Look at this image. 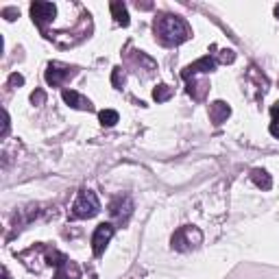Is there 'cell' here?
<instances>
[{
    "label": "cell",
    "instance_id": "obj_1",
    "mask_svg": "<svg viewBox=\"0 0 279 279\" xmlns=\"http://www.w3.org/2000/svg\"><path fill=\"white\" fill-rule=\"evenodd\" d=\"M155 35L159 37L161 44L166 46H177L190 37V29L181 18L177 16H159L155 20Z\"/></svg>",
    "mask_w": 279,
    "mask_h": 279
},
{
    "label": "cell",
    "instance_id": "obj_2",
    "mask_svg": "<svg viewBox=\"0 0 279 279\" xmlns=\"http://www.w3.org/2000/svg\"><path fill=\"white\" fill-rule=\"evenodd\" d=\"M100 212V203L96 192L92 190H81L77 197V201L70 207V220H83V218H94Z\"/></svg>",
    "mask_w": 279,
    "mask_h": 279
},
{
    "label": "cell",
    "instance_id": "obj_3",
    "mask_svg": "<svg viewBox=\"0 0 279 279\" xmlns=\"http://www.w3.org/2000/svg\"><path fill=\"white\" fill-rule=\"evenodd\" d=\"M201 242H203L201 229H197V227H192V225L179 227V229L173 234V240H170L173 249H177V251H190V249H194V246H199Z\"/></svg>",
    "mask_w": 279,
    "mask_h": 279
},
{
    "label": "cell",
    "instance_id": "obj_4",
    "mask_svg": "<svg viewBox=\"0 0 279 279\" xmlns=\"http://www.w3.org/2000/svg\"><path fill=\"white\" fill-rule=\"evenodd\" d=\"M114 225L111 222H100L99 227H96L94 236H92V251H94L96 258H100V255L105 253L107 244H109V240L114 238Z\"/></svg>",
    "mask_w": 279,
    "mask_h": 279
},
{
    "label": "cell",
    "instance_id": "obj_5",
    "mask_svg": "<svg viewBox=\"0 0 279 279\" xmlns=\"http://www.w3.org/2000/svg\"><path fill=\"white\" fill-rule=\"evenodd\" d=\"M31 16H33V22L37 26H44L55 20L57 7H55L53 2H33L31 4Z\"/></svg>",
    "mask_w": 279,
    "mask_h": 279
},
{
    "label": "cell",
    "instance_id": "obj_6",
    "mask_svg": "<svg viewBox=\"0 0 279 279\" xmlns=\"http://www.w3.org/2000/svg\"><path fill=\"white\" fill-rule=\"evenodd\" d=\"M70 77H74V70L70 66H63V63H57V61L50 63L48 70H46V81H48V85H53V87L63 85Z\"/></svg>",
    "mask_w": 279,
    "mask_h": 279
},
{
    "label": "cell",
    "instance_id": "obj_7",
    "mask_svg": "<svg viewBox=\"0 0 279 279\" xmlns=\"http://www.w3.org/2000/svg\"><path fill=\"white\" fill-rule=\"evenodd\" d=\"M109 212H111V216L127 220L129 214L133 212V201H131L129 197H118V199H116V201L109 205Z\"/></svg>",
    "mask_w": 279,
    "mask_h": 279
},
{
    "label": "cell",
    "instance_id": "obj_8",
    "mask_svg": "<svg viewBox=\"0 0 279 279\" xmlns=\"http://www.w3.org/2000/svg\"><path fill=\"white\" fill-rule=\"evenodd\" d=\"M212 70H216V59L203 57V59H199V61H194L192 66H188L183 70V79H190L199 72H212Z\"/></svg>",
    "mask_w": 279,
    "mask_h": 279
},
{
    "label": "cell",
    "instance_id": "obj_9",
    "mask_svg": "<svg viewBox=\"0 0 279 279\" xmlns=\"http://www.w3.org/2000/svg\"><path fill=\"white\" fill-rule=\"evenodd\" d=\"M231 109L227 103H222V100H214L212 105H209V120H212L214 124H222L227 118H229Z\"/></svg>",
    "mask_w": 279,
    "mask_h": 279
},
{
    "label": "cell",
    "instance_id": "obj_10",
    "mask_svg": "<svg viewBox=\"0 0 279 279\" xmlns=\"http://www.w3.org/2000/svg\"><path fill=\"white\" fill-rule=\"evenodd\" d=\"M63 100L70 105V107H74V109H81V111H90L92 109V103L87 99H83L79 92H74V90H63Z\"/></svg>",
    "mask_w": 279,
    "mask_h": 279
},
{
    "label": "cell",
    "instance_id": "obj_11",
    "mask_svg": "<svg viewBox=\"0 0 279 279\" xmlns=\"http://www.w3.org/2000/svg\"><path fill=\"white\" fill-rule=\"evenodd\" d=\"M57 279H81V271L74 262H68L59 266V273H57Z\"/></svg>",
    "mask_w": 279,
    "mask_h": 279
},
{
    "label": "cell",
    "instance_id": "obj_12",
    "mask_svg": "<svg viewBox=\"0 0 279 279\" xmlns=\"http://www.w3.org/2000/svg\"><path fill=\"white\" fill-rule=\"evenodd\" d=\"M109 9H111V13H114V18H116L118 24L129 26V13H127V7H124L122 2H111Z\"/></svg>",
    "mask_w": 279,
    "mask_h": 279
},
{
    "label": "cell",
    "instance_id": "obj_13",
    "mask_svg": "<svg viewBox=\"0 0 279 279\" xmlns=\"http://www.w3.org/2000/svg\"><path fill=\"white\" fill-rule=\"evenodd\" d=\"M251 179H253L255 185H259L262 190H271V185H273V179H271V175H268L266 170L255 168L253 173H251Z\"/></svg>",
    "mask_w": 279,
    "mask_h": 279
},
{
    "label": "cell",
    "instance_id": "obj_14",
    "mask_svg": "<svg viewBox=\"0 0 279 279\" xmlns=\"http://www.w3.org/2000/svg\"><path fill=\"white\" fill-rule=\"evenodd\" d=\"M99 120H100V124H105V127H114V124L120 120V116H118V111H114V109H103L99 114Z\"/></svg>",
    "mask_w": 279,
    "mask_h": 279
},
{
    "label": "cell",
    "instance_id": "obj_15",
    "mask_svg": "<svg viewBox=\"0 0 279 279\" xmlns=\"http://www.w3.org/2000/svg\"><path fill=\"white\" fill-rule=\"evenodd\" d=\"M170 96H173V90H170L168 85H157L155 90H153V99H155L157 103H166Z\"/></svg>",
    "mask_w": 279,
    "mask_h": 279
},
{
    "label": "cell",
    "instance_id": "obj_16",
    "mask_svg": "<svg viewBox=\"0 0 279 279\" xmlns=\"http://www.w3.org/2000/svg\"><path fill=\"white\" fill-rule=\"evenodd\" d=\"M218 59H220L222 63H231L236 59V55H234V50H220V55H218Z\"/></svg>",
    "mask_w": 279,
    "mask_h": 279
},
{
    "label": "cell",
    "instance_id": "obj_17",
    "mask_svg": "<svg viewBox=\"0 0 279 279\" xmlns=\"http://www.w3.org/2000/svg\"><path fill=\"white\" fill-rule=\"evenodd\" d=\"M31 100H33L35 105H41V103H44V100H46V94H44V92H41V90H35L33 94H31Z\"/></svg>",
    "mask_w": 279,
    "mask_h": 279
},
{
    "label": "cell",
    "instance_id": "obj_18",
    "mask_svg": "<svg viewBox=\"0 0 279 279\" xmlns=\"http://www.w3.org/2000/svg\"><path fill=\"white\" fill-rule=\"evenodd\" d=\"M9 85H24V77L22 74H11L9 77Z\"/></svg>",
    "mask_w": 279,
    "mask_h": 279
},
{
    "label": "cell",
    "instance_id": "obj_19",
    "mask_svg": "<svg viewBox=\"0 0 279 279\" xmlns=\"http://www.w3.org/2000/svg\"><path fill=\"white\" fill-rule=\"evenodd\" d=\"M268 131H271V136H273V138H277V140H279V118L273 120V122H271V129H268Z\"/></svg>",
    "mask_w": 279,
    "mask_h": 279
},
{
    "label": "cell",
    "instance_id": "obj_20",
    "mask_svg": "<svg viewBox=\"0 0 279 279\" xmlns=\"http://www.w3.org/2000/svg\"><path fill=\"white\" fill-rule=\"evenodd\" d=\"M7 133H9V114L2 111V138H7Z\"/></svg>",
    "mask_w": 279,
    "mask_h": 279
},
{
    "label": "cell",
    "instance_id": "obj_21",
    "mask_svg": "<svg viewBox=\"0 0 279 279\" xmlns=\"http://www.w3.org/2000/svg\"><path fill=\"white\" fill-rule=\"evenodd\" d=\"M2 16H7V20H13V16H18V11L16 9H4Z\"/></svg>",
    "mask_w": 279,
    "mask_h": 279
},
{
    "label": "cell",
    "instance_id": "obj_22",
    "mask_svg": "<svg viewBox=\"0 0 279 279\" xmlns=\"http://www.w3.org/2000/svg\"><path fill=\"white\" fill-rule=\"evenodd\" d=\"M271 114H273V120H275L277 116H279V103H275V105L271 107Z\"/></svg>",
    "mask_w": 279,
    "mask_h": 279
},
{
    "label": "cell",
    "instance_id": "obj_23",
    "mask_svg": "<svg viewBox=\"0 0 279 279\" xmlns=\"http://www.w3.org/2000/svg\"><path fill=\"white\" fill-rule=\"evenodd\" d=\"M275 16L279 18V4H277V7H275Z\"/></svg>",
    "mask_w": 279,
    "mask_h": 279
}]
</instances>
